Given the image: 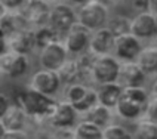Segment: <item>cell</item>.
I'll return each mask as SVG.
<instances>
[{
    "label": "cell",
    "instance_id": "obj_36",
    "mask_svg": "<svg viewBox=\"0 0 157 139\" xmlns=\"http://www.w3.org/2000/svg\"><path fill=\"white\" fill-rule=\"evenodd\" d=\"M71 3H76V5H82V6H83V5H86L87 2H90V0H70Z\"/></svg>",
    "mask_w": 157,
    "mask_h": 139
},
{
    "label": "cell",
    "instance_id": "obj_14",
    "mask_svg": "<svg viewBox=\"0 0 157 139\" xmlns=\"http://www.w3.org/2000/svg\"><path fill=\"white\" fill-rule=\"evenodd\" d=\"M145 73L140 68L136 62H126L120 65V73L117 83H120L123 87H142L145 81Z\"/></svg>",
    "mask_w": 157,
    "mask_h": 139
},
{
    "label": "cell",
    "instance_id": "obj_26",
    "mask_svg": "<svg viewBox=\"0 0 157 139\" xmlns=\"http://www.w3.org/2000/svg\"><path fill=\"white\" fill-rule=\"evenodd\" d=\"M102 139H133V138L126 132L124 127L119 126V124H110V126L104 127Z\"/></svg>",
    "mask_w": 157,
    "mask_h": 139
},
{
    "label": "cell",
    "instance_id": "obj_18",
    "mask_svg": "<svg viewBox=\"0 0 157 139\" xmlns=\"http://www.w3.org/2000/svg\"><path fill=\"white\" fill-rule=\"evenodd\" d=\"M34 46V31H30V30H25V31H21V33L10 36V40H9L10 52L21 53V55L30 53Z\"/></svg>",
    "mask_w": 157,
    "mask_h": 139
},
{
    "label": "cell",
    "instance_id": "obj_32",
    "mask_svg": "<svg viewBox=\"0 0 157 139\" xmlns=\"http://www.w3.org/2000/svg\"><path fill=\"white\" fill-rule=\"evenodd\" d=\"M2 139H28L22 130H6Z\"/></svg>",
    "mask_w": 157,
    "mask_h": 139
},
{
    "label": "cell",
    "instance_id": "obj_31",
    "mask_svg": "<svg viewBox=\"0 0 157 139\" xmlns=\"http://www.w3.org/2000/svg\"><path fill=\"white\" fill-rule=\"evenodd\" d=\"M131 5L136 9V10L147 12L150 9V0H131Z\"/></svg>",
    "mask_w": 157,
    "mask_h": 139
},
{
    "label": "cell",
    "instance_id": "obj_15",
    "mask_svg": "<svg viewBox=\"0 0 157 139\" xmlns=\"http://www.w3.org/2000/svg\"><path fill=\"white\" fill-rule=\"evenodd\" d=\"M0 27L6 36H13L28 30V22L21 12L5 10V13L0 17Z\"/></svg>",
    "mask_w": 157,
    "mask_h": 139
},
{
    "label": "cell",
    "instance_id": "obj_9",
    "mask_svg": "<svg viewBox=\"0 0 157 139\" xmlns=\"http://www.w3.org/2000/svg\"><path fill=\"white\" fill-rule=\"evenodd\" d=\"M114 51L119 58L131 62L135 58H138L141 52L140 40L131 33L117 36V37H114Z\"/></svg>",
    "mask_w": 157,
    "mask_h": 139
},
{
    "label": "cell",
    "instance_id": "obj_21",
    "mask_svg": "<svg viewBox=\"0 0 157 139\" xmlns=\"http://www.w3.org/2000/svg\"><path fill=\"white\" fill-rule=\"evenodd\" d=\"M110 117H111L110 108H107L105 105H101L99 102L95 104L90 110L86 111V120L87 122H90V123H94V124H96V126H99L101 129L108 124Z\"/></svg>",
    "mask_w": 157,
    "mask_h": 139
},
{
    "label": "cell",
    "instance_id": "obj_43",
    "mask_svg": "<svg viewBox=\"0 0 157 139\" xmlns=\"http://www.w3.org/2000/svg\"><path fill=\"white\" fill-rule=\"evenodd\" d=\"M0 67H2V56H0Z\"/></svg>",
    "mask_w": 157,
    "mask_h": 139
},
{
    "label": "cell",
    "instance_id": "obj_6",
    "mask_svg": "<svg viewBox=\"0 0 157 139\" xmlns=\"http://www.w3.org/2000/svg\"><path fill=\"white\" fill-rule=\"evenodd\" d=\"M74 24H77V17L68 5L59 3L51 9L49 27L56 33H68Z\"/></svg>",
    "mask_w": 157,
    "mask_h": 139
},
{
    "label": "cell",
    "instance_id": "obj_7",
    "mask_svg": "<svg viewBox=\"0 0 157 139\" xmlns=\"http://www.w3.org/2000/svg\"><path fill=\"white\" fill-rule=\"evenodd\" d=\"M28 24L36 27H44L49 22L51 8L46 0H27L21 12Z\"/></svg>",
    "mask_w": 157,
    "mask_h": 139
},
{
    "label": "cell",
    "instance_id": "obj_5",
    "mask_svg": "<svg viewBox=\"0 0 157 139\" xmlns=\"http://www.w3.org/2000/svg\"><path fill=\"white\" fill-rule=\"evenodd\" d=\"M67 49L58 40L44 46L40 52V64L44 70L59 71L67 62Z\"/></svg>",
    "mask_w": 157,
    "mask_h": 139
},
{
    "label": "cell",
    "instance_id": "obj_11",
    "mask_svg": "<svg viewBox=\"0 0 157 139\" xmlns=\"http://www.w3.org/2000/svg\"><path fill=\"white\" fill-rule=\"evenodd\" d=\"M89 42H90V34H89V30L85 28L80 24H74L73 28L67 33V37H65V49L68 53H73V55H77V53H82L87 46H89Z\"/></svg>",
    "mask_w": 157,
    "mask_h": 139
},
{
    "label": "cell",
    "instance_id": "obj_3",
    "mask_svg": "<svg viewBox=\"0 0 157 139\" xmlns=\"http://www.w3.org/2000/svg\"><path fill=\"white\" fill-rule=\"evenodd\" d=\"M77 22L85 28L90 30H99L104 28V24L107 22V8L105 5L99 3L98 0H90L86 5H83L78 10Z\"/></svg>",
    "mask_w": 157,
    "mask_h": 139
},
{
    "label": "cell",
    "instance_id": "obj_8",
    "mask_svg": "<svg viewBox=\"0 0 157 139\" xmlns=\"http://www.w3.org/2000/svg\"><path fill=\"white\" fill-rule=\"evenodd\" d=\"M61 83L62 81L58 71H51V70H42L36 73L31 78V87L48 96L55 95L59 90Z\"/></svg>",
    "mask_w": 157,
    "mask_h": 139
},
{
    "label": "cell",
    "instance_id": "obj_38",
    "mask_svg": "<svg viewBox=\"0 0 157 139\" xmlns=\"http://www.w3.org/2000/svg\"><path fill=\"white\" fill-rule=\"evenodd\" d=\"M151 90H153V93H154V96L157 98V80L154 81V85H153V89H151Z\"/></svg>",
    "mask_w": 157,
    "mask_h": 139
},
{
    "label": "cell",
    "instance_id": "obj_42",
    "mask_svg": "<svg viewBox=\"0 0 157 139\" xmlns=\"http://www.w3.org/2000/svg\"><path fill=\"white\" fill-rule=\"evenodd\" d=\"M154 18H156V25H157V13H156V15H154Z\"/></svg>",
    "mask_w": 157,
    "mask_h": 139
},
{
    "label": "cell",
    "instance_id": "obj_41",
    "mask_svg": "<svg viewBox=\"0 0 157 139\" xmlns=\"http://www.w3.org/2000/svg\"><path fill=\"white\" fill-rule=\"evenodd\" d=\"M3 13H5V8H3V6H2V3H0V17H2Z\"/></svg>",
    "mask_w": 157,
    "mask_h": 139
},
{
    "label": "cell",
    "instance_id": "obj_25",
    "mask_svg": "<svg viewBox=\"0 0 157 139\" xmlns=\"http://www.w3.org/2000/svg\"><path fill=\"white\" fill-rule=\"evenodd\" d=\"M95 104H98V95H96V90L94 89H87L86 95L83 96L78 102L76 104H71L77 113H86L87 110H90Z\"/></svg>",
    "mask_w": 157,
    "mask_h": 139
},
{
    "label": "cell",
    "instance_id": "obj_10",
    "mask_svg": "<svg viewBox=\"0 0 157 139\" xmlns=\"http://www.w3.org/2000/svg\"><path fill=\"white\" fill-rule=\"evenodd\" d=\"M49 117H51L52 126L58 129H70L76 124L77 111L68 101H64V102H58L55 105L52 114Z\"/></svg>",
    "mask_w": 157,
    "mask_h": 139
},
{
    "label": "cell",
    "instance_id": "obj_39",
    "mask_svg": "<svg viewBox=\"0 0 157 139\" xmlns=\"http://www.w3.org/2000/svg\"><path fill=\"white\" fill-rule=\"evenodd\" d=\"M99 3H102V5H108V3H113L114 0H98Z\"/></svg>",
    "mask_w": 157,
    "mask_h": 139
},
{
    "label": "cell",
    "instance_id": "obj_30",
    "mask_svg": "<svg viewBox=\"0 0 157 139\" xmlns=\"http://www.w3.org/2000/svg\"><path fill=\"white\" fill-rule=\"evenodd\" d=\"M147 115L151 122L157 123V98H154L151 102L148 104V108H147Z\"/></svg>",
    "mask_w": 157,
    "mask_h": 139
},
{
    "label": "cell",
    "instance_id": "obj_4",
    "mask_svg": "<svg viewBox=\"0 0 157 139\" xmlns=\"http://www.w3.org/2000/svg\"><path fill=\"white\" fill-rule=\"evenodd\" d=\"M90 73H92V77L98 85L114 83L119 78L120 64L111 55H99L94 59Z\"/></svg>",
    "mask_w": 157,
    "mask_h": 139
},
{
    "label": "cell",
    "instance_id": "obj_37",
    "mask_svg": "<svg viewBox=\"0 0 157 139\" xmlns=\"http://www.w3.org/2000/svg\"><path fill=\"white\" fill-rule=\"evenodd\" d=\"M6 133V129H5V126H3V123H2V120H0V139L3 138V135Z\"/></svg>",
    "mask_w": 157,
    "mask_h": 139
},
{
    "label": "cell",
    "instance_id": "obj_23",
    "mask_svg": "<svg viewBox=\"0 0 157 139\" xmlns=\"http://www.w3.org/2000/svg\"><path fill=\"white\" fill-rule=\"evenodd\" d=\"M56 31L51 27H40L37 31H34V43L37 47L43 49L44 46H48L52 42H56Z\"/></svg>",
    "mask_w": 157,
    "mask_h": 139
},
{
    "label": "cell",
    "instance_id": "obj_44",
    "mask_svg": "<svg viewBox=\"0 0 157 139\" xmlns=\"http://www.w3.org/2000/svg\"><path fill=\"white\" fill-rule=\"evenodd\" d=\"M46 2H48V0H46Z\"/></svg>",
    "mask_w": 157,
    "mask_h": 139
},
{
    "label": "cell",
    "instance_id": "obj_20",
    "mask_svg": "<svg viewBox=\"0 0 157 139\" xmlns=\"http://www.w3.org/2000/svg\"><path fill=\"white\" fill-rule=\"evenodd\" d=\"M136 64L145 74L157 73V47H145L142 49L136 58Z\"/></svg>",
    "mask_w": 157,
    "mask_h": 139
},
{
    "label": "cell",
    "instance_id": "obj_24",
    "mask_svg": "<svg viewBox=\"0 0 157 139\" xmlns=\"http://www.w3.org/2000/svg\"><path fill=\"white\" fill-rule=\"evenodd\" d=\"M133 139H157V123L151 120L141 122L135 129Z\"/></svg>",
    "mask_w": 157,
    "mask_h": 139
},
{
    "label": "cell",
    "instance_id": "obj_1",
    "mask_svg": "<svg viewBox=\"0 0 157 139\" xmlns=\"http://www.w3.org/2000/svg\"><path fill=\"white\" fill-rule=\"evenodd\" d=\"M148 95L142 87H123L120 99L116 105L117 113L124 118H138L147 113Z\"/></svg>",
    "mask_w": 157,
    "mask_h": 139
},
{
    "label": "cell",
    "instance_id": "obj_17",
    "mask_svg": "<svg viewBox=\"0 0 157 139\" xmlns=\"http://www.w3.org/2000/svg\"><path fill=\"white\" fill-rule=\"evenodd\" d=\"M122 92H123V86L120 83H117V81L99 85L98 90H96L98 102L101 105H105L107 108H113L119 102Z\"/></svg>",
    "mask_w": 157,
    "mask_h": 139
},
{
    "label": "cell",
    "instance_id": "obj_29",
    "mask_svg": "<svg viewBox=\"0 0 157 139\" xmlns=\"http://www.w3.org/2000/svg\"><path fill=\"white\" fill-rule=\"evenodd\" d=\"M25 2L27 0H0L5 10H17V9L22 8Z\"/></svg>",
    "mask_w": 157,
    "mask_h": 139
},
{
    "label": "cell",
    "instance_id": "obj_35",
    "mask_svg": "<svg viewBox=\"0 0 157 139\" xmlns=\"http://www.w3.org/2000/svg\"><path fill=\"white\" fill-rule=\"evenodd\" d=\"M150 10L153 13H157V0H150Z\"/></svg>",
    "mask_w": 157,
    "mask_h": 139
},
{
    "label": "cell",
    "instance_id": "obj_34",
    "mask_svg": "<svg viewBox=\"0 0 157 139\" xmlns=\"http://www.w3.org/2000/svg\"><path fill=\"white\" fill-rule=\"evenodd\" d=\"M8 49H9V43L5 39H0V56L6 55V53H8Z\"/></svg>",
    "mask_w": 157,
    "mask_h": 139
},
{
    "label": "cell",
    "instance_id": "obj_33",
    "mask_svg": "<svg viewBox=\"0 0 157 139\" xmlns=\"http://www.w3.org/2000/svg\"><path fill=\"white\" fill-rule=\"evenodd\" d=\"M9 107H10V104H9V99L3 95V93H0V118L5 115V113L9 110Z\"/></svg>",
    "mask_w": 157,
    "mask_h": 139
},
{
    "label": "cell",
    "instance_id": "obj_28",
    "mask_svg": "<svg viewBox=\"0 0 157 139\" xmlns=\"http://www.w3.org/2000/svg\"><path fill=\"white\" fill-rule=\"evenodd\" d=\"M86 92H87L86 86L74 83V85H71V86L68 87V90H67V101H68L70 104H76V102H78L83 96L86 95Z\"/></svg>",
    "mask_w": 157,
    "mask_h": 139
},
{
    "label": "cell",
    "instance_id": "obj_12",
    "mask_svg": "<svg viewBox=\"0 0 157 139\" xmlns=\"http://www.w3.org/2000/svg\"><path fill=\"white\" fill-rule=\"evenodd\" d=\"M131 34L136 39H150L157 34L156 18L150 12H140L131 21Z\"/></svg>",
    "mask_w": 157,
    "mask_h": 139
},
{
    "label": "cell",
    "instance_id": "obj_22",
    "mask_svg": "<svg viewBox=\"0 0 157 139\" xmlns=\"http://www.w3.org/2000/svg\"><path fill=\"white\" fill-rule=\"evenodd\" d=\"M74 139H102V129L94 123L85 120L76 126Z\"/></svg>",
    "mask_w": 157,
    "mask_h": 139
},
{
    "label": "cell",
    "instance_id": "obj_19",
    "mask_svg": "<svg viewBox=\"0 0 157 139\" xmlns=\"http://www.w3.org/2000/svg\"><path fill=\"white\" fill-rule=\"evenodd\" d=\"M0 120L6 130H22L27 122V114L19 105H10Z\"/></svg>",
    "mask_w": 157,
    "mask_h": 139
},
{
    "label": "cell",
    "instance_id": "obj_27",
    "mask_svg": "<svg viewBox=\"0 0 157 139\" xmlns=\"http://www.w3.org/2000/svg\"><path fill=\"white\" fill-rule=\"evenodd\" d=\"M110 30L114 34V37L122 36V34H128V33H131V21H128L126 18H122V17L114 18L111 21V24H110Z\"/></svg>",
    "mask_w": 157,
    "mask_h": 139
},
{
    "label": "cell",
    "instance_id": "obj_16",
    "mask_svg": "<svg viewBox=\"0 0 157 139\" xmlns=\"http://www.w3.org/2000/svg\"><path fill=\"white\" fill-rule=\"evenodd\" d=\"M89 47H90L92 53H95L96 56L108 55V52L111 51V47H114V34L111 33V30L110 28H99V30H96L95 34L90 37Z\"/></svg>",
    "mask_w": 157,
    "mask_h": 139
},
{
    "label": "cell",
    "instance_id": "obj_13",
    "mask_svg": "<svg viewBox=\"0 0 157 139\" xmlns=\"http://www.w3.org/2000/svg\"><path fill=\"white\" fill-rule=\"evenodd\" d=\"M0 70L12 78H18L24 76L28 70V61L25 55L15 52H8L2 56V67Z\"/></svg>",
    "mask_w": 157,
    "mask_h": 139
},
{
    "label": "cell",
    "instance_id": "obj_2",
    "mask_svg": "<svg viewBox=\"0 0 157 139\" xmlns=\"http://www.w3.org/2000/svg\"><path fill=\"white\" fill-rule=\"evenodd\" d=\"M55 105L56 102L52 99V96L40 93L33 87L24 90L19 95V107L25 111L27 115H31V117L51 115Z\"/></svg>",
    "mask_w": 157,
    "mask_h": 139
},
{
    "label": "cell",
    "instance_id": "obj_40",
    "mask_svg": "<svg viewBox=\"0 0 157 139\" xmlns=\"http://www.w3.org/2000/svg\"><path fill=\"white\" fill-rule=\"evenodd\" d=\"M6 37V34H5V31L2 30V27H0V39H5Z\"/></svg>",
    "mask_w": 157,
    "mask_h": 139
}]
</instances>
